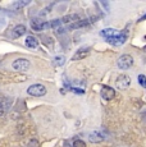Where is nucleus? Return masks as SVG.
<instances>
[{"instance_id":"f257e3e1","label":"nucleus","mask_w":146,"mask_h":147,"mask_svg":"<svg viewBox=\"0 0 146 147\" xmlns=\"http://www.w3.org/2000/svg\"><path fill=\"white\" fill-rule=\"evenodd\" d=\"M27 94L31 96H35V97H41V96L46 95V87L44 84H32L27 88Z\"/></svg>"},{"instance_id":"f03ea898","label":"nucleus","mask_w":146,"mask_h":147,"mask_svg":"<svg viewBox=\"0 0 146 147\" xmlns=\"http://www.w3.org/2000/svg\"><path fill=\"white\" fill-rule=\"evenodd\" d=\"M117 65L122 70L130 69V68L133 65V58H132L131 55H128V54H124V55H122L119 59H118Z\"/></svg>"},{"instance_id":"7ed1b4c3","label":"nucleus","mask_w":146,"mask_h":147,"mask_svg":"<svg viewBox=\"0 0 146 147\" xmlns=\"http://www.w3.org/2000/svg\"><path fill=\"white\" fill-rule=\"evenodd\" d=\"M31 28H32L33 31L41 32V31L50 28V23L46 21H43V19H40V18H35L31 21Z\"/></svg>"},{"instance_id":"20e7f679","label":"nucleus","mask_w":146,"mask_h":147,"mask_svg":"<svg viewBox=\"0 0 146 147\" xmlns=\"http://www.w3.org/2000/svg\"><path fill=\"white\" fill-rule=\"evenodd\" d=\"M30 65H31L30 60L28 59H24V58L17 59V60H14L13 61V64H12L13 69L18 70V72H26V70L30 68Z\"/></svg>"},{"instance_id":"39448f33","label":"nucleus","mask_w":146,"mask_h":147,"mask_svg":"<svg viewBox=\"0 0 146 147\" xmlns=\"http://www.w3.org/2000/svg\"><path fill=\"white\" fill-rule=\"evenodd\" d=\"M127 40V32H118V35H116L114 37L109 38L108 42L112 45H116V46H119V45H123Z\"/></svg>"},{"instance_id":"423d86ee","label":"nucleus","mask_w":146,"mask_h":147,"mask_svg":"<svg viewBox=\"0 0 146 147\" xmlns=\"http://www.w3.org/2000/svg\"><path fill=\"white\" fill-rule=\"evenodd\" d=\"M131 84V78L127 74H120L116 81V86L119 90H126Z\"/></svg>"},{"instance_id":"0eeeda50","label":"nucleus","mask_w":146,"mask_h":147,"mask_svg":"<svg viewBox=\"0 0 146 147\" xmlns=\"http://www.w3.org/2000/svg\"><path fill=\"white\" fill-rule=\"evenodd\" d=\"M114 96H116V90L114 88H112V87H109V86H104L101 88V97L105 101L113 100Z\"/></svg>"},{"instance_id":"6e6552de","label":"nucleus","mask_w":146,"mask_h":147,"mask_svg":"<svg viewBox=\"0 0 146 147\" xmlns=\"http://www.w3.org/2000/svg\"><path fill=\"white\" fill-rule=\"evenodd\" d=\"M89 140H90V142H92V143H99L105 140V134L100 131H95V132H92V133H90Z\"/></svg>"},{"instance_id":"1a4fd4ad","label":"nucleus","mask_w":146,"mask_h":147,"mask_svg":"<svg viewBox=\"0 0 146 147\" xmlns=\"http://www.w3.org/2000/svg\"><path fill=\"white\" fill-rule=\"evenodd\" d=\"M90 47H81V49H78L76 54L72 56V60H80V59H83L86 58V56L90 54Z\"/></svg>"},{"instance_id":"9d476101","label":"nucleus","mask_w":146,"mask_h":147,"mask_svg":"<svg viewBox=\"0 0 146 147\" xmlns=\"http://www.w3.org/2000/svg\"><path fill=\"white\" fill-rule=\"evenodd\" d=\"M26 33V26L24 24H18L13 28V32H12V37L13 38H18L21 36H23Z\"/></svg>"},{"instance_id":"9b49d317","label":"nucleus","mask_w":146,"mask_h":147,"mask_svg":"<svg viewBox=\"0 0 146 147\" xmlns=\"http://www.w3.org/2000/svg\"><path fill=\"white\" fill-rule=\"evenodd\" d=\"M78 21H81V18H80V16H78V14H68V16L63 17V18L60 19V23L67 24V23H71V22H73V23H77Z\"/></svg>"},{"instance_id":"f8f14e48","label":"nucleus","mask_w":146,"mask_h":147,"mask_svg":"<svg viewBox=\"0 0 146 147\" xmlns=\"http://www.w3.org/2000/svg\"><path fill=\"white\" fill-rule=\"evenodd\" d=\"M24 44H26L27 47H30V49H36V47L39 46V40L35 37V36H27L26 37V41H24Z\"/></svg>"},{"instance_id":"ddd939ff","label":"nucleus","mask_w":146,"mask_h":147,"mask_svg":"<svg viewBox=\"0 0 146 147\" xmlns=\"http://www.w3.org/2000/svg\"><path fill=\"white\" fill-rule=\"evenodd\" d=\"M100 35H101L103 37H105L106 40H109V38H112L116 35H118V32L114 30V28H105V30H103L101 32H100Z\"/></svg>"},{"instance_id":"4468645a","label":"nucleus","mask_w":146,"mask_h":147,"mask_svg":"<svg viewBox=\"0 0 146 147\" xmlns=\"http://www.w3.org/2000/svg\"><path fill=\"white\" fill-rule=\"evenodd\" d=\"M30 1H16L12 4V8L13 9H21V8L26 7V5H28Z\"/></svg>"},{"instance_id":"2eb2a0df","label":"nucleus","mask_w":146,"mask_h":147,"mask_svg":"<svg viewBox=\"0 0 146 147\" xmlns=\"http://www.w3.org/2000/svg\"><path fill=\"white\" fill-rule=\"evenodd\" d=\"M73 147H86V143L81 140H76L73 142Z\"/></svg>"},{"instance_id":"dca6fc26","label":"nucleus","mask_w":146,"mask_h":147,"mask_svg":"<svg viewBox=\"0 0 146 147\" xmlns=\"http://www.w3.org/2000/svg\"><path fill=\"white\" fill-rule=\"evenodd\" d=\"M139 82H140V84H141L142 87H145V76L144 74L139 76Z\"/></svg>"},{"instance_id":"f3484780","label":"nucleus","mask_w":146,"mask_h":147,"mask_svg":"<svg viewBox=\"0 0 146 147\" xmlns=\"http://www.w3.org/2000/svg\"><path fill=\"white\" fill-rule=\"evenodd\" d=\"M72 90H73V92H76V94H78V95L85 94V90H82V88H72Z\"/></svg>"},{"instance_id":"a211bd4d","label":"nucleus","mask_w":146,"mask_h":147,"mask_svg":"<svg viewBox=\"0 0 146 147\" xmlns=\"http://www.w3.org/2000/svg\"><path fill=\"white\" fill-rule=\"evenodd\" d=\"M55 60L58 61V64H63V61H64V58H60V56H58V58H55Z\"/></svg>"},{"instance_id":"6ab92c4d","label":"nucleus","mask_w":146,"mask_h":147,"mask_svg":"<svg viewBox=\"0 0 146 147\" xmlns=\"http://www.w3.org/2000/svg\"><path fill=\"white\" fill-rule=\"evenodd\" d=\"M3 114H4V109H3V107L1 106H0V117H1V115Z\"/></svg>"},{"instance_id":"aec40b11","label":"nucleus","mask_w":146,"mask_h":147,"mask_svg":"<svg viewBox=\"0 0 146 147\" xmlns=\"http://www.w3.org/2000/svg\"><path fill=\"white\" fill-rule=\"evenodd\" d=\"M64 146H66V147H69V146H68V143H67V142L64 143Z\"/></svg>"}]
</instances>
